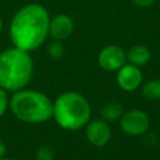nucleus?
Wrapping results in <instances>:
<instances>
[{
	"mask_svg": "<svg viewBox=\"0 0 160 160\" xmlns=\"http://www.w3.org/2000/svg\"><path fill=\"white\" fill-rule=\"evenodd\" d=\"M6 151H7V147H6V144L0 139V158H2L3 156L6 155Z\"/></svg>",
	"mask_w": 160,
	"mask_h": 160,
	"instance_id": "17",
	"label": "nucleus"
},
{
	"mask_svg": "<svg viewBox=\"0 0 160 160\" xmlns=\"http://www.w3.org/2000/svg\"><path fill=\"white\" fill-rule=\"evenodd\" d=\"M49 14L43 6L30 3L21 8L10 23V38L14 47L33 52L48 36Z\"/></svg>",
	"mask_w": 160,
	"mask_h": 160,
	"instance_id": "1",
	"label": "nucleus"
},
{
	"mask_svg": "<svg viewBox=\"0 0 160 160\" xmlns=\"http://www.w3.org/2000/svg\"><path fill=\"white\" fill-rule=\"evenodd\" d=\"M150 57V49L146 45L142 44L134 45L126 53V59L128 60V64H132L136 67H139V68L148 64Z\"/></svg>",
	"mask_w": 160,
	"mask_h": 160,
	"instance_id": "10",
	"label": "nucleus"
},
{
	"mask_svg": "<svg viewBox=\"0 0 160 160\" xmlns=\"http://www.w3.org/2000/svg\"><path fill=\"white\" fill-rule=\"evenodd\" d=\"M116 82L118 87L126 92L135 91L142 82V73L139 67L125 64L116 71Z\"/></svg>",
	"mask_w": 160,
	"mask_h": 160,
	"instance_id": "8",
	"label": "nucleus"
},
{
	"mask_svg": "<svg viewBox=\"0 0 160 160\" xmlns=\"http://www.w3.org/2000/svg\"><path fill=\"white\" fill-rule=\"evenodd\" d=\"M34 62L29 52L17 47L0 53V88L16 92L27 87L32 80Z\"/></svg>",
	"mask_w": 160,
	"mask_h": 160,
	"instance_id": "2",
	"label": "nucleus"
},
{
	"mask_svg": "<svg viewBox=\"0 0 160 160\" xmlns=\"http://www.w3.org/2000/svg\"><path fill=\"white\" fill-rule=\"evenodd\" d=\"M91 118V105L86 97L76 91L59 94L53 102V118L66 131H79Z\"/></svg>",
	"mask_w": 160,
	"mask_h": 160,
	"instance_id": "4",
	"label": "nucleus"
},
{
	"mask_svg": "<svg viewBox=\"0 0 160 160\" xmlns=\"http://www.w3.org/2000/svg\"><path fill=\"white\" fill-rule=\"evenodd\" d=\"M0 160H11V159H9V158H0Z\"/></svg>",
	"mask_w": 160,
	"mask_h": 160,
	"instance_id": "19",
	"label": "nucleus"
},
{
	"mask_svg": "<svg viewBox=\"0 0 160 160\" xmlns=\"http://www.w3.org/2000/svg\"><path fill=\"white\" fill-rule=\"evenodd\" d=\"M75 29L73 20L67 14H58L49 21L48 35L53 40L64 41L72 34Z\"/></svg>",
	"mask_w": 160,
	"mask_h": 160,
	"instance_id": "9",
	"label": "nucleus"
},
{
	"mask_svg": "<svg viewBox=\"0 0 160 160\" xmlns=\"http://www.w3.org/2000/svg\"><path fill=\"white\" fill-rule=\"evenodd\" d=\"M149 116L142 110H129L123 113L120 118V126L123 133L129 136H139L149 128Z\"/></svg>",
	"mask_w": 160,
	"mask_h": 160,
	"instance_id": "5",
	"label": "nucleus"
},
{
	"mask_svg": "<svg viewBox=\"0 0 160 160\" xmlns=\"http://www.w3.org/2000/svg\"><path fill=\"white\" fill-rule=\"evenodd\" d=\"M9 108V98H8V92L6 90L0 88V118H2L6 113L7 109Z\"/></svg>",
	"mask_w": 160,
	"mask_h": 160,
	"instance_id": "15",
	"label": "nucleus"
},
{
	"mask_svg": "<svg viewBox=\"0 0 160 160\" xmlns=\"http://www.w3.org/2000/svg\"><path fill=\"white\" fill-rule=\"evenodd\" d=\"M65 53V47L62 44V41H57L53 40L48 44L47 47V54L49 55V57L53 59H59L62 57Z\"/></svg>",
	"mask_w": 160,
	"mask_h": 160,
	"instance_id": "13",
	"label": "nucleus"
},
{
	"mask_svg": "<svg viewBox=\"0 0 160 160\" xmlns=\"http://www.w3.org/2000/svg\"><path fill=\"white\" fill-rule=\"evenodd\" d=\"M1 30H2V20L0 18V33H1Z\"/></svg>",
	"mask_w": 160,
	"mask_h": 160,
	"instance_id": "18",
	"label": "nucleus"
},
{
	"mask_svg": "<svg viewBox=\"0 0 160 160\" xmlns=\"http://www.w3.org/2000/svg\"><path fill=\"white\" fill-rule=\"evenodd\" d=\"M86 137L87 140L94 147H104L111 139V128L109 122L103 118L91 120L86 125Z\"/></svg>",
	"mask_w": 160,
	"mask_h": 160,
	"instance_id": "7",
	"label": "nucleus"
},
{
	"mask_svg": "<svg viewBox=\"0 0 160 160\" xmlns=\"http://www.w3.org/2000/svg\"><path fill=\"white\" fill-rule=\"evenodd\" d=\"M133 2L135 3L136 6H138V7L146 8L152 5V3L155 2V0H133Z\"/></svg>",
	"mask_w": 160,
	"mask_h": 160,
	"instance_id": "16",
	"label": "nucleus"
},
{
	"mask_svg": "<svg viewBox=\"0 0 160 160\" xmlns=\"http://www.w3.org/2000/svg\"><path fill=\"white\" fill-rule=\"evenodd\" d=\"M142 93L149 101L160 100V80L151 79L142 85Z\"/></svg>",
	"mask_w": 160,
	"mask_h": 160,
	"instance_id": "12",
	"label": "nucleus"
},
{
	"mask_svg": "<svg viewBox=\"0 0 160 160\" xmlns=\"http://www.w3.org/2000/svg\"><path fill=\"white\" fill-rule=\"evenodd\" d=\"M123 107L118 101H110L105 103L101 109V118H103L107 122H114L122 118Z\"/></svg>",
	"mask_w": 160,
	"mask_h": 160,
	"instance_id": "11",
	"label": "nucleus"
},
{
	"mask_svg": "<svg viewBox=\"0 0 160 160\" xmlns=\"http://www.w3.org/2000/svg\"><path fill=\"white\" fill-rule=\"evenodd\" d=\"M126 53L118 45H108L98 55V64L105 71H118L126 64Z\"/></svg>",
	"mask_w": 160,
	"mask_h": 160,
	"instance_id": "6",
	"label": "nucleus"
},
{
	"mask_svg": "<svg viewBox=\"0 0 160 160\" xmlns=\"http://www.w3.org/2000/svg\"><path fill=\"white\" fill-rule=\"evenodd\" d=\"M55 150L51 146H41L35 152L36 160H54Z\"/></svg>",
	"mask_w": 160,
	"mask_h": 160,
	"instance_id": "14",
	"label": "nucleus"
},
{
	"mask_svg": "<svg viewBox=\"0 0 160 160\" xmlns=\"http://www.w3.org/2000/svg\"><path fill=\"white\" fill-rule=\"evenodd\" d=\"M9 109L19 121L41 124L53 118V101L38 90L22 89L9 99Z\"/></svg>",
	"mask_w": 160,
	"mask_h": 160,
	"instance_id": "3",
	"label": "nucleus"
}]
</instances>
